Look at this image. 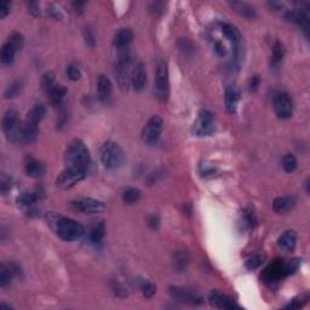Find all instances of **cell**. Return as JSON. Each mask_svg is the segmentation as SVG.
I'll use <instances>...</instances> for the list:
<instances>
[{
	"instance_id": "44dd1931",
	"label": "cell",
	"mask_w": 310,
	"mask_h": 310,
	"mask_svg": "<svg viewBox=\"0 0 310 310\" xmlns=\"http://www.w3.org/2000/svg\"><path fill=\"white\" fill-rule=\"evenodd\" d=\"M46 113V108L43 106V104H35L31 110L28 111L26 118V123L31 124L33 126H38L39 123L44 119Z\"/></svg>"
},
{
	"instance_id": "9a60e30c",
	"label": "cell",
	"mask_w": 310,
	"mask_h": 310,
	"mask_svg": "<svg viewBox=\"0 0 310 310\" xmlns=\"http://www.w3.org/2000/svg\"><path fill=\"white\" fill-rule=\"evenodd\" d=\"M24 171L31 178H39L45 173V166L43 162L34 157H28L24 162Z\"/></svg>"
},
{
	"instance_id": "5bb4252c",
	"label": "cell",
	"mask_w": 310,
	"mask_h": 310,
	"mask_svg": "<svg viewBox=\"0 0 310 310\" xmlns=\"http://www.w3.org/2000/svg\"><path fill=\"white\" fill-rule=\"evenodd\" d=\"M225 108L228 113L234 114L237 109L240 99V92L236 86H228L225 90Z\"/></svg>"
},
{
	"instance_id": "ee69618b",
	"label": "cell",
	"mask_w": 310,
	"mask_h": 310,
	"mask_svg": "<svg viewBox=\"0 0 310 310\" xmlns=\"http://www.w3.org/2000/svg\"><path fill=\"white\" fill-rule=\"evenodd\" d=\"M73 6H74V9H75V11H79V12H81V9H82V6H84V2H80V1H75V2H73Z\"/></svg>"
},
{
	"instance_id": "1f68e13d",
	"label": "cell",
	"mask_w": 310,
	"mask_h": 310,
	"mask_svg": "<svg viewBox=\"0 0 310 310\" xmlns=\"http://www.w3.org/2000/svg\"><path fill=\"white\" fill-rule=\"evenodd\" d=\"M140 291H142L144 297L152 298L153 295L155 294V292H156V287H155L154 283H152L150 281L143 280L142 282H140Z\"/></svg>"
},
{
	"instance_id": "7402d4cb",
	"label": "cell",
	"mask_w": 310,
	"mask_h": 310,
	"mask_svg": "<svg viewBox=\"0 0 310 310\" xmlns=\"http://www.w3.org/2000/svg\"><path fill=\"white\" fill-rule=\"evenodd\" d=\"M97 90H98L99 98L107 101L110 97L111 90H113V85H111L110 80L104 75H99L98 81H97Z\"/></svg>"
},
{
	"instance_id": "b9f144b4",
	"label": "cell",
	"mask_w": 310,
	"mask_h": 310,
	"mask_svg": "<svg viewBox=\"0 0 310 310\" xmlns=\"http://www.w3.org/2000/svg\"><path fill=\"white\" fill-rule=\"evenodd\" d=\"M305 302H307V299H303V298L300 299V302H299V299H293L292 302H291L286 308H291V309H293V308H300V307H303V304H304Z\"/></svg>"
},
{
	"instance_id": "603a6c76",
	"label": "cell",
	"mask_w": 310,
	"mask_h": 310,
	"mask_svg": "<svg viewBox=\"0 0 310 310\" xmlns=\"http://www.w3.org/2000/svg\"><path fill=\"white\" fill-rule=\"evenodd\" d=\"M67 94V89H65L63 85H55L50 91L47 92L48 101L52 106H58L61 102L63 101V98Z\"/></svg>"
},
{
	"instance_id": "4dcf8cb0",
	"label": "cell",
	"mask_w": 310,
	"mask_h": 310,
	"mask_svg": "<svg viewBox=\"0 0 310 310\" xmlns=\"http://www.w3.org/2000/svg\"><path fill=\"white\" fill-rule=\"evenodd\" d=\"M297 166H298L297 159H295V157L293 156L292 154H287V155H285V156H283L282 167H283V170H285L286 172L291 173V172L295 171Z\"/></svg>"
},
{
	"instance_id": "d6a6232c",
	"label": "cell",
	"mask_w": 310,
	"mask_h": 310,
	"mask_svg": "<svg viewBox=\"0 0 310 310\" xmlns=\"http://www.w3.org/2000/svg\"><path fill=\"white\" fill-rule=\"evenodd\" d=\"M242 222H244L245 227L247 228H252L254 224H256L257 218L252 208H247V210L245 211L244 215H242Z\"/></svg>"
},
{
	"instance_id": "f35d334b",
	"label": "cell",
	"mask_w": 310,
	"mask_h": 310,
	"mask_svg": "<svg viewBox=\"0 0 310 310\" xmlns=\"http://www.w3.org/2000/svg\"><path fill=\"white\" fill-rule=\"evenodd\" d=\"M10 7H11V2L10 1L0 2V18H4V17L9 14Z\"/></svg>"
},
{
	"instance_id": "d6986e66",
	"label": "cell",
	"mask_w": 310,
	"mask_h": 310,
	"mask_svg": "<svg viewBox=\"0 0 310 310\" xmlns=\"http://www.w3.org/2000/svg\"><path fill=\"white\" fill-rule=\"evenodd\" d=\"M295 205V198L292 195L287 196H279L274 200L273 208L276 213H285L292 210L293 206Z\"/></svg>"
},
{
	"instance_id": "e575fe53",
	"label": "cell",
	"mask_w": 310,
	"mask_h": 310,
	"mask_svg": "<svg viewBox=\"0 0 310 310\" xmlns=\"http://www.w3.org/2000/svg\"><path fill=\"white\" fill-rule=\"evenodd\" d=\"M263 261H264V256H261V254H256V256L249 257V258L246 261V268L253 270V269H257L258 266H261L262 263H263Z\"/></svg>"
},
{
	"instance_id": "5b68a950",
	"label": "cell",
	"mask_w": 310,
	"mask_h": 310,
	"mask_svg": "<svg viewBox=\"0 0 310 310\" xmlns=\"http://www.w3.org/2000/svg\"><path fill=\"white\" fill-rule=\"evenodd\" d=\"M164 127V121L159 115H153L149 120L145 123L142 131L143 142L149 145H154L159 140L160 135Z\"/></svg>"
},
{
	"instance_id": "2e32d148",
	"label": "cell",
	"mask_w": 310,
	"mask_h": 310,
	"mask_svg": "<svg viewBox=\"0 0 310 310\" xmlns=\"http://www.w3.org/2000/svg\"><path fill=\"white\" fill-rule=\"evenodd\" d=\"M220 29H222L225 38L230 41L235 53H236L237 48H239V45H240V39H241V35H240L239 31H237L232 24H229V23H220Z\"/></svg>"
},
{
	"instance_id": "3957f363",
	"label": "cell",
	"mask_w": 310,
	"mask_h": 310,
	"mask_svg": "<svg viewBox=\"0 0 310 310\" xmlns=\"http://www.w3.org/2000/svg\"><path fill=\"white\" fill-rule=\"evenodd\" d=\"M124 152L115 142H106L101 148V161L106 169L115 170L123 165Z\"/></svg>"
},
{
	"instance_id": "8fae6325",
	"label": "cell",
	"mask_w": 310,
	"mask_h": 310,
	"mask_svg": "<svg viewBox=\"0 0 310 310\" xmlns=\"http://www.w3.org/2000/svg\"><path fill=\"white\" fill-rule=\"evenodd\" d=\"M70 206L74 210L85 213H98L106 208V206H104V203L102 201L94 200V199L91 198L78 199V200L72 201Z\"/></svg>"
},
{
	"instance_id": "60d3db41",
	"label": "cell",
	"mask_w": 310,
	"mask_h": 310,
	"mask_svg": "<svg viewBox=\"0 0 310 310\" xmlns=\"http://www.w3.org/2000/svg\"><path fill=\"white\" fill-rule=\"evenodd\" d=\"M259 82H261V80H259L258 77H252L251 80H249V90H251V91H257V89H258L259 86Z\"/></svg>"
},
{
	"instance_id": "4fadbf2b",
	"label": "cell",
	"mask_w": 310,
	"mask_h": 310,
	"mask_svg": "<svg viewBox=\"0 0 310 310\" xmlns=\"http://www.w3.org/2000/svg\"><path fill=\"white\" fill-rule=\"evenodd\" d=\"M147 82V72L142 62L137 63L131 73V84L136 91H142Z\"/></svg>"
},
{
	"instance_id": "8992f818",
	"label": "cell",
	"mask_w": 310,
	"mask_h": 310,
	"mask_svg": "<svg viewBox=\"0 0 310 310\" xmlns=\"http://www.w3.org/2000/svg\"><path fill=\"white\" fill-rule=\"evenodd\" d=\"M22 124L18 123V114L16 110H7L4 114L2 118V130H4L5 135H6L7 140L10 142L18 143L19 140V131H21Z\"/></svg>"
},
{
	"instance_id": "484cf974",
	"label": "cell",
	"mask_w": 310,
	"mask_h": 310,
	"mask_svg": "<svg viewBox=\"0 0 310 310\" xmlns=\"http://www.w3.org/2000/svg\"><path fill=\"white\" fill-rule=\"evenodd\" d=\"M104 232H106L104 224L103 223H98V224L94 225L91 229V232H90V240H91L93 244H99V242L103 240Z\"/></svg>"
},
{
	"instance_id": "e0dca14e",
	"label": "cell",
	"mask_w": 310,
	"mask_h": 310,
	"mask_svg": "<svg viewBox=\"0 0 310 310\" xmlns=\"http://www.w3.org/2000/svg\"><path fill=\"white\" fill-rule=\"evenodd\" d=\"M19 268L15 263H2L0 268V285L5 287L12 280L16 274H18Z\"/></svg>"
},
{
	"instance_id": "7bdbcfd3",
	"label": "cell",
	"mask_w": 310,
	"mask_h": 310,
	"mask_svg": "<svg viewBox=\"0 0 310 310\" xmlns=\"http://www.w3.org/2000/svg\"><path fill=\"white\" fill-rule=\"evenodd\" d=\"M29 11H31L34 16H39V15H40V10H39L38 4H35V2H31V4H29Z\"/></svg>"
},
{
	"instance_id": "836d02e7",
	"label": "cell",
	"mask_w": 310,
	"mask_h": 310,
	"mask_svg": "<svg viewBox=\"0 0 310 310\" xmlns=\"http://www.w3.org/2000/svg\"><path fill=\"white\" fill-rule=\"evenodd\" d=\"M22 89V82L21 81H15L14 84L10 85L9 87L5 91V98H14L17 94L19 93Z\"/></svg>"
},
{
	"instance_id": "cb8c5ba5",
	"label": "cell",
	"mask_w": 310,
	"mask_h": 310,
	"mask_svg": "<svg viewBox=\"0 0 310 310\" xmlns=\"http://www.w3.org/2000/svg\"><path fill=\"white\" fill-rule=\"evenodd\" d=\"M17 52V48L12 45L10 41H6V43L2 45L1 47V53H0V58H1V63L2 64H11L14 62L15 55Z\"/></svg>"
},
{
	"instance_id": "ba28073f",
	"label": "cell",
	"mask_w": 310,
	"mask_h": 310,
	"mask_svg": "<svg viewBox=\"0 0 310 310\" xmlns=\"http://www.w3.org/2000/svg\"><path fill=\"white\" fill-rule=\"evenodd\" d=\"M213 132V115L211 111L202 109L199 111L198 119L193 127V133L198 137L208 136Z\"/></svg>"
},
{
	"instance_id": "30bf717a",
	"label": "cell",
	"mask_w": 310,
	"mask_h": 310,
	"mask_svg": "<svg viewBox=\"0 0 310 310\" xmlns=\"http://www.w3.org/2000/svg\"><path fill=\"white\" fill-rule=\"evenodd\" d=\"M274 109L280 119H288L292 116L293 103L287 93H279L274 98Z\"/></svg>"
},
{
	"instance_id": "7a4b0ae2",
	"label": "cell",
	"mask_w": 310,
	"mask_h": 310,
	"mask_svg": "<svg viewBox=\"0 0 310 310\" xmlns=\"http://www.w3.org/2000/svg\"><path fill=\"white\" fill-rule=\"evenodd\" d=\"M64 159L69 166H78L82 169H87L91 162L89 149L80 140H74L68 144L64 153Z\"/></svg>"
},
{
	"instance_id": "f546056e",
	"label": "cell",
	"mask_w": 310,
	"mask_h": 310,
	"mask_svg": "<svg viewBox=\"0 0 310 310\" xmlns=\"http://www.w3.org/2000/svg\"><path fill=\"white\" fill-rule=\"evenodd\" d=\"M232 7H235V9L237 10V11L240 12L241 15H244V16L246 17H249V18H252V17L256 16V11H254V9L252 6H249V5L245 4V2H232Z\"/></svg>"
},
{
	"instance_id": "83f0119b",
	"label": "cell",
	"mask_w": 310,
	"mask_h": 310,
	"mask_svg": "<svg viewBox=\"0 0 310 310\" xmlns=\"http://www.w3.org/2000/svg\"><path fill=\"white\" fill-rule=\"evenodd\" d=\"M283 55H285V50H283V46L282 44L276 41L273 46V56H271V64L274 67H278L279 64L281 63L282 61Z\"/></svg>"
},
{
	"instance_id": "ab89813d",
	"label": "cell",
	"mask_w": 310,
	"mask_h": 310,
	"mask_svg": "<svg viewBox=\"0 0 310 310\" xmlns=\"http://www.w3.org/2000/svg\"><path fill=\"white\" fill-rule=\"evenodd\" d=\"M10 189H11V181L9 178H4L1 181V193L5 195Z\"/></svg>"
},
{
	"instance_id": "6da1fadb",
	"label": "cell",
	"mask_w": 310,
	"mask_h": 310,
	"mask_svg": "<svg viewBox=\"0 0 310 310\" xmlns=\"http://www.w3.org/2000/svg\"><path fill=\"white\" fill-rule=\"evenodd\" d=\"M48 223L58 237L64 241H75L84 235L85 229L79 222L63 216H51Z\"/></svg>"
},
{
	"instance_id": "8d00e7d4",
	"label": "cell",
	"mask_w": 310,
	"mask_h": 310,
	"mask_svg": "<svg viewBox=\"0 0 310 310\" xmlns=\"http://www.w3.org/2000/svg\"><path fill=\"white\" fill-rule=\"evenodd\" d=\"M7 41H10V43H11L12 45H14L15 47L17 48V51L21 50L22 46H23V36H22L21 34H18V33L11 34Z\"/></svg>"
},
{
	"instance_id": "277c9868",
	"label": "cell",
	"mask_w": 310,
	"mask_h": 310,
	"mask_svg": "<svg viewBox=\"0 0 310 310\" xmlns=\"http://www.w3.org/2000/svg\"><path fill=\"white\" fill-rule=\"evenodd\" d=\"M87 169H82V167L78 166H69L65 169L64 171L61 172L58 174L57 179H56V186L61 189H68L74 186L79 182L86 177Z\"/></svg>"
},
{
	"instance_id": "d590c367",
	"label": "cell",
	"mask_w": 310,
	"mask_h": 310,
	"mask_svg": "<svg viewBox=\"0 0 310 310\" xmlns=\"http://www.w3.org/2000/svg\"><path fill=\"white\" fill-rule=\"evenodd\" d=\"M41 86L46 92L50 91L53 86H55V75L52 73H46L41 79Z\"/></svg>"
},
{
	"instance_id": "52a82bcc",
	"label": "cell",
	"mask_w": 310,
	"mask_h": 310,
	"mask_svg": "<svg viewBox=\"0 0 310 310\" xmlns=\"http://www.w3.org/2000/svg\"><path fill=\"white\" fill-rule=\"evenodd\" d=\"M154 93L157 99L165 102L169 97V70L165 63H160L154 80Z\"/></svg>"
},
{
	"instance_id": "ffe728a7",
	"label": "cell",
	"mask_w": 310,
	"mask_h": 310,
	"mask_svg": "<svg viewBox=\"0 0 310 310\" xmlns=\"http://www.w3.org/2000/svg\"><path fill=\"white\" fill-rule=\"evenodd\" d=\"M133 40V33L130 29H121L114 36V45L120 50H125Z\"/></svg>"
},
{
	"instance_id": "d4e9b609",
	"label": "cell",
	"mask_w": 310,
	"mask_h": 310,
	"mask_svg": "<svg viewBox=\"0 0 310 310\" xmlns=\"http://www.w3.org/2000/svg\"><path fill=\"white\" fill-rule=\"evenodd\" d=\"M39 195L36 191H24L17 198V202L22 206H31L38 201Z\"/></svg>"
},
{
	"instance_id": "7c38bea8",
	"label": "cell",
	"mask_w": 310,
	"mask_h": 310,
	"mask_svg": "<svg viewBox=\"0 0 310 310\" xmlns=\"http://www.w3.org/2000/svg\"><path fill=\"white\" fill-rule=\"evenodd\" d=\"M208 302H210L211 305H213L216 308H220V309H234V308H237V304L232 298L216 290L210 292V294H208Z\"/></svg>"
},
{
	"instance_id": "f1b7e54d",
	"label": "cell",
	"mask_w": 310,
	"mask_h": 310,
	"mask_svg": "<svg viewBox=\"0 0 310 310\" xmlns=\"http://www.w3.org/2000/svg\"><path fill=\"white\" fill-rule=\"evenodd\" d=\"M189 263V256L186 252H178V253H176V256H174V268L177 269L178 271H182L184 270V269L186 268V265H188Z\"/></svg>"
},
{
	"instance_id": "4316f807",
	"label": "cell",
	"mask_w": 310,
	"mask_h": 310,
	"mask_svg": "<svg viewBox=\"0 0 310 310\" xmlns=\"http://www.w3.org/2000/svg\"><path fill=\"white\" fill-rule=\"evenodd\" d=\"M140 199V190L137 188H127L123 193V201L125 203H135Z\"/></svg>"
},
{
	"instance_id": "ac0fdd59",
	"label": "cell",
	"mask_w": 310,
	"mask_h": 310,
	"mask_svg": "<svg viewBox=\"0 0 310 310\" xmlns=\"http://www.w3.org/2000/svg\"><path fill=\"white\" fill-rule=\"evenodd\" d=\"M297 245V235L293 230H288L285 232L280 237H279V247L282 249L283 252H292L295 248Z\"/></svg>"
},
{
	"instance_id": "9c48e42d",
	"label": "cell",
	"mask_w": 310,
	"mask_h": 310,
	"mask_svg": "<svg viewBox=\"0 0 310 310\" xmlns=\"http://www.w3.org/2000/svg\"><path fill=\"white\" fill-rule=\"evenodd\" d=\"M170 293H171L172 298H174L178 302L186 303V304L198 305L203 302L202 295L196 292V291L191 290V288H183L174 286V287L170 288Z\"/></svg>"
},
{
	"instance_id": "74e56055",
	"label": "cell",
	"mask_w": 310,
	"mask_h": 310,
	"mask_svg": "<svg viewBox=\"0 0 310 310\" xmlns=\"http://www.w3.org/2000/svg\"><path fill=\"white\" fill-rule=\"evenodd\" d=\"M67 75L70 80L75 81V80H79L81 77V73H80L79 68L75 67V65L70 64L67 67Z\"/></svg>"
}]
</instances>
